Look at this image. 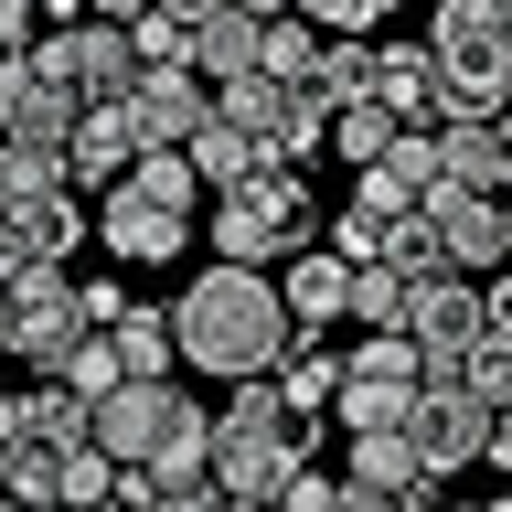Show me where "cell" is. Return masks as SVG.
I'll return each instance as SVG.
<instances>
[{
	"label": "cell",
	"instance_id": "12",
	"mask_svg": "<svg viewBox=\"0 0 512 512\" xmlns=\"http://www.w3.org/2000/svg\"><path fill=\"white\" fill-rule=\"evenodd\" d=\"M267 278H278V299H288V331H310V342H342V320H352V267H342L331 246L278 256Z\"/></svg>",
	"mask_w": 512,
	"mask_h": 512
},
{
	"label": "cell",
	"instance_id": "17",
	"mask_svg": "<svg viewBox=\"0 0 512 512\" xmlns=\"http://www.w3.org/2000/svg\"><path fill=\"white\" fill-rule=\"evenodd\" d=\"M438 182H448V192H491V203H502V192H512V118H459V128H438Z\"/></svg>",
	"mask_w": 512,
	"mask_h": 512
},
{
	"label": "cell",
	"instance_id": "7",
	"mask_svg": "<svg viewBox=\"0 0 512 512\" xmlns=\"http://www.w3.org/2000/svg\"><path fill=\"white\" fill-rule=\"evenodd\" d=\"M75 342H86V310H75V267H22V278H11V363L54 374Z\"/></svg>",
	"mask_w": 512,
	"mask_h": 512
},
{
	"label": "cell",
	"instance_id": "49",
	"mask_svg": "<svg viewBox=\"0 0 512 512\" xmlns=\"http://www.w3.org/2000/svg\"><path fill=\"white\" fill-rule=\"evenodd\" d=\"M0 352H11V288H0Z\"/></svg>",
	"mask_w": 512,
	"mask_h": 512
},
{
	"label": "cell",
	"instance_id": "19",
	"mask_svg": "<svg viewBox=\"0 0 512 512\" xmlns=\"http://www.w3.org/2000/svg\"><path fill=\"white\" fill-rule=\"evenodd\" d=\"M267 384H278V406L299 416V427H320V416L342 406V342H310V331H299V342L278 352V374H267Z\"/></svg>",
	"mask_w": 512,
	"mask_h": 512
},
{
	"label": "cell",
	"instance_id": "39",
	"mask_svg": "<svg viewBox=\"0 0 512 512\" xmlns=\"http://www.w3.org/2000/svg\"><path fill=\"white\" fill-rule=\"evenodd\" d=\"M32 43H43V22H32V0H0V64H11V54H32Z\"/></svg>",
	"mask_w": 512,
	"mask_h": 512
},
{
	"label": "cell",
	"instance_id": "15",
	"mask_svg": "<svg viewBox=\"0 0 512 512\" xmlns=\"http://www.w3.org/2000/svg\"><path fill=\"white\" fill-rule=\"evenodd\" d=\"M0 235L22 246V267H64V256H86L96 214H86V192H75V182H54V192H32V203H11Z\"/></svg>",
	"mask_w": 512,
	"mask_h": 512
},
{
	"label": "cell",
	"instance_id": "6",
	"mask_svg": "<svg viewBox=\"0 0 512 512\" xmlns=\"http://www.w3.org/2000/svg\"><path fill=\"white\" fill-rule=\"evenodd\" d=\"M32 54H43V75H54L75 107H118V96L139 86V43H128L118 22H96V11H86L75 32H43Z\"/></svg>",
	"mask_w": 512,
	"mask_h": 512
},
{
	"label": "cell",
	"instance_id": "35",
	"mask_svg": "<svg viewBox=\"0 0 512 512\" xmlns=\"http://www.w3.org/2000/svg\"><path fill=\"white\" fill-rule=\"evenodd\" d=\"M352 214H374V224H416V192L395 182V171H352Z\"/></svg>",
	"mask_w": 512,
	"mask_h": 512
},
{
	"label": "cell",
	"instance_id": "53",
	"mask_svg": "<svg viewBox=\"0 0 512 512\" xmlns=\"http://www.w3.org/2000/svg\"><path fill=\"white\" fill-rule=\"evenodd\" d=\"M502 203H512V192H502Z\"/></svg>",
	"mask_w": 512,
	"mask_h": 512
},
{
	"label": "cell",
	"instance_id": "44",
	"mask_svg": "<svg viewBox=\"0 0 512 512\" xmlns=\"http://www.w3.org/2000/svg\"><path fill=\"white\" fill-rule=\"evenodd\" d=\"M150 11H160V0H96V22H118V32H139Z\"/></svg>",
	"mask_w": 512,
	"mask_h": 512
},
{
	"label": "cell",
	"instance_id": "32",
	"mask_svg": "<svg viewBox=\"0 0 512 512\" xmlns=\"http://www.w3.org/2000/svg\"><path fill=\"white\" fill-rule=\"evenodd\" d=\"M128 182L150 192V203H171V214H203V182H192L182 150H139V171H128Z\"/></svg>",
	"mask_w": 512,
	"mask_h": 512
},
{
	"label": "cell",
	"instance_id": "27",
	"mask_svg": "<svg viewBox=\"0 0 512 512\" xmlns=\"http://www.w3.org/2000/svg\"><path fill=\"white\" fill-rule=\"evenodd\" d=\"M320 43H331V32H310L299 11H278V22H267V43H256V75H267V86H310Z\"/></svg>",
	"mask_w": 512,
	"mask_h": 512
},
{
	"label": "cell",
	"instance_id": "1",
	"mask_svg": "<svg viewBox=\"0 0 512 512\" xmlns=\"http://www.w3.org/2000/svg\"><path fill=\"white\" fill-rule=\"evenodd\" d=\"M171 342H182L192 374H224V384H256V374H278V352L299 342L288 331V299L267 267H224V256H203L171 299Z\"/></svg>",
	"mask_w": 512,
	"mask_h": 512
},
{
	"label": "cell",
	"instance_id": "38",
	"mask_svg": "<svg viewBox=\"0 0 512 512\" xmlns=\"http://www.w3.org/2000/svg\"><path fill=\"white\" fill-rule=\"evenodd\" d=\"M331 502H342V480H331V470H299V480H288V491H278L267 512H331Z\"/></svg>",
	"mask_w": 512,
	"mask_h": 512
},
{
	"label": "cell",
	"instance_id": "31",
	"mask_svg": "<svg viewBox=\"0 0 512 512\" xmlns=\"http://www.w3.org/2000/svg\"><path fill=\"white\" fill-rule=\"evenodd\" d=\"M352 331H406V278L395 267H352Z\"/></svg>",
	"mask_w": 512,
	"mask_h": 512
},
{
	"label": "cell",
	"instance_id": "47",
	"mask_svg": "<svg viewBox=\"0 0 512 512\" xmlns=\"http://www.w3.org/2000/svg\"><path fill=\"white\" fill-rule=\"evenodd\" d=\"M406 512H470V502H438V491H406Z\"/></svg>",
	"mask_w": 512,
	"mask_h": 512
},
{
	"label": "cell",
	"instance_id": "4",
	"mask_svg": "<svg viewBox=\"0 0 512 512\" xmlns=\"http://www.w3.org/2000/svg\"><path fill=\"white\" fill-rule=\"evenodd\" d=\"M203 246H214L224 267H278V256L320 246V203H310V182H299V171H256V182L214 192Z\"/></svg>",
	"mask_w": 512,
	"mask_h": 512
},
{
	"label": "cell",
	"instance_id": "24",
	"mask_svg": "<svg viewBox=\"0 0 512 512\" xmlns=\"http://www.w3.org/2000/svg\"><path fill=\"white\" fill-rule=\"evenodd\" d=\"M342 384H406L416 395V384H427V352H416L406 331H352L342 342Z\"/></svg>",
	"mask_w": 512,
	"mask_h": 512
},
{
	"label": "cell",
	"instance_id": "22",
	"mask_svg": "<svg viewBox=\"0 0 512 512\" xmlns=\"http://www.w3.org/2000/svg\"><path fill=\"white\" fill-rule=\"evenodd\" d=\"M118 342V374L128 384H171V363H182V342H171V310L160 299H128V320L107 331Z\"/></svg>",
	"mask_w": 512,
	"mask_h": 512
},
{
	"label": "cell",
	"instance_id": "36",
	"mask_svg": "<svg viewBox=\"0 0 512 512\" xmlns=\"http://www.w3.org/2000/svg\"><path fill=\"white\" fill-rule=\"evenodd\" d=\"M128 43H139V64H192V32L171 22V11H150V22L128 32Z\"/></svg>",
	"mask_w": 512,
	"mask_h": 512
},
{
	"label": "cell",
	"instance_id": "48",
	"mask_svg": "<svg viewBox=\"0 0 512 512\" xmlns=\"http://www.w3.org/2000/svg\"><path fill=\"white\" fill-rule=\"evenodd\" d=\"M11 278H22V246H11V235H0V288H11Z\"/></svg>",
	"mask_w": 512,
	"mask_h": 512
},
{
	"label": "cell",
	"instance_id": "33",
	"mask_svg": "<svg viewBox=\"0 0 512 512\" xmlns=\"http://www.w3.org/2000/svg\"><path fill=\"white\" fill-rule=\"evenodd\" d=\"M459 384H470V395H480L491 416L512 406V342H502V331H480V342H470V363H459Z\"/></svg>",
	"mask_w": 512,
	"mask_h": 512
},
{
	"label": "cell",
	"instance_id": "55",
	"mask_svg": "<svg viewBox=\"0 0 512 512\" xmlns=\"http://www.w3.org/2000/svg\"><path fill=\"white\" fill-rule=\"evenodd\" d=\"M86 11H96V0H86Z\"/></svg>",
	"mask_w": 512,
	"mask_h": 512
},
{
	"label": "cell",
	"instance_id": "20",
	"mask_svg": "<svg viewBox=\"0 0 512 512\" xmlns=\"http://www.w3.org/2000/svg\"><path fill=\"white\" fill-rule=\"evenodd\" d=\"M256 150L278 160V171H310V160L331 150V107H320L310 86H278V96H267V128H256Z\"/></svg>",
	"mask_w": 512,
	"mask_h": 512
},
{
	"label": "cell",
	"instance_id": "11",
	"mask_svg": "<svg viewBox=\"0 0 512 512\" xmlns=\"http://www.w3.org/2000/svg\"><path fill=\"white\" fill-rule=\"evenodd\" d=\"M182 384H118V395H107V406L86 416V438L107 448V459H118V470H150V448L171 438V427H182Z\"/></svg>",
	"mask_w": 512,
	"mask_h": 512
},
{
	"label": "cell",
	"instance_id": "50",
	"mask_svg": "<svg viewBox=\"0 0 512 512\" xmlns=\"http://www.w3.org/2000/svg\"><path fill=\"white\" fill-rule=\"evenodd\" d=\"M470 512H512V491H491V502H470Z\"/></svg>",
	"mask_w": 512,
	"mask_h": 512
},
{
	"label": "cell",
	"instance_id": "54",
	"mask_svg": "<svg viewBox=\"0 0 512 512\" xmlns=\"http://www.w3.org/2000/svg\"><path fill=\"white\" fill-rule=\"evenodd\" d=\"M502 22H512V11H502Z\"/></svg>",
	"mask_w": 512,
	"mask_h": 512
},
{
	"label": "cell",
	"instance_id": "46",
	"mask_svg": "<svg viewBox=\"0 0 512 512\" xmlns=\"http://www.w3.org/2000/svg\"><path fill=\"white\" fill-rule=\"evenodd\" d=\"M160 11H171V22H182V32H203V22H214V11H224V0H160Z\"/></svg>",
	"mask_w": 512,
	"mask_h": 512
},
{
	"label": "cell",
	"instance_id": "10",
	"mask_svg": "<svg viewBox=\"0 0 512 512\" xmlns=\"http://www.w3.org/2000/svg\"><path fill=\"white\" fill-rule=\"evenodd\" d=\"M128 118H139V139H150V150H192V139L214 128V86H203L192 64H139Z\"/></svg>",
	"mask_w": 512,
	"mask_h": 512
},
{
	"label": "cell",
	"instance_id": "28",
	"mask_svg": "<svg viewBox=\"0 0 512 512\" xmlns=\"http://www.w3.org/2000/svg\"><path fill=\"white\" fill-rule=\"evenodd\" d=\"M395 139H406V128L384 118L374 96H352V107H331V150H342V171H374V160L395 150Z\"/></svg>",
	"mask_w": 512,
	"mask_h": 512
},
{
	"label": "cell",
	"instance_id": "3",
	"mask_svg": "<svg viewBox=\"0 0 512 512\" xmlns=\"http://www.w3.org/2000/svg\"><path fill=\"white\" fill-rule=\"evenodd\" d=\"M427 64H438V128L459 118H512V22L502 0H438L427 11Z\"/></svg>",
	"mask_w": 512,
	"mask_h": 512
},
{
	"label": "cell",
	"instance_id": "42",
	"mask_svg": "<svg viewBox=\"0 0 512 512\" xmlns=\"http://www.w3.org/2000/svg\"><path fill=\"white\" fill-rule=\"evenodd\" d=\"M480 470H502V480H512V406L491 416V448H480Z\"/></svg>",
	"mask_w": 512,
	"mask_h": 512
},
{
	"label": "cell",
	"instance_id": "29",
	"mask_svg": "<svg viewBox=\"0 0 512 512\" xmlns=\"http://www.w3.org/2000/svg\"><path fill=\"white\" fill-rule=\"evenodd\" d=\"M310 96L320 107H352V96H374V43H352V32H331L310 64Z\"/></svg>",
	"mask_w": 512,
	"mask_h": 512
},
{
	"label": "cell",
	"instance_id": "5",
	"mask_svg": "<svg viewBox=\"0 0 512 512\" xmlns=\"http://www.w3.org/2000/svg\"><path fill=\"white\" fill-rule=\"evenodd\" d=\"M406 438H416V470L427 480H459V470H480V448H491V406H480L459 374H427L416 406H406Z\"/></svg>",
	"mask_w": 512,
	"mask_h": 512
},
{
	"label": "cell",
	"instance_id": "41",
	"mask_svg": "<svg viewBox=\"0 0 512 512\" xmlns=\"http://www.w3.org/2000/svg\"><path fill=\"white\" fill-rule=\"evenodd\" d=\"M480 320L512 342V267H491V278H480Z\"/></svg>",
	"mask_w": 512,
	"mask_h": 512
},
{
	"label": "cell",
	"instance_id": "21",
	"mask_svg": "<svg viewBox=\"0 0 512 512\" xmlns=\"http://www.w3.org/2000/svg\"><path fill=\"white\" fill-rule=\"evenodd\" d=\"M342 480H363V491H384V502H406V491H438V480L416 470V438H406V427L342 438Z\"/></svg>",
	"mask_w": 512,
	"mask_h": 512
},
{
	"label": "cell",
	"instance_id": "23",
	"mask_svg": "<svg viewBox=\"0 0 512 512\" xmlns=\"http://www.w3.org/2000/svg\"><path fill=\"white\" fill-rule=\"evenodd\" d=\"M256 43H267V22L214 11V22L192 32V75H203V86H246V75H256Z\"/></svg>",
	"mask_w": 512,
	"mask_h": 512
},
{
	"label": "cell",
	"instance_id": "37",
	"mask_svg": "<svg viewBox=\"0 0 512 512\" xmlns=\"http://www.w3.org/2000/svg\"><path fill=\"white\" fill-rule=\"evenodd\" d=\"M75 310H86V331H118V320H128V288L118 278H75Z\"/></svg>",
	"mask_w": 512,
	"mask_h": 512
},
{
	"label": "cell",
	"instance_id": "40",
	"mask_svg": "<svg viewBox=\"0 0 512 512\" xmlns=\"http://www.w3.org/2000/svg\"><path fill=\"white\" fill-rule=\"evenodd\" d=\"M384 22H395V0H342V22H331V32H352V43H374Z\"/></svg>",
	"mask_w": 512,
	"mask_h": 512
},
{
	"label": "cell",
	"instance_id": "9",
	"mask_svg": "<svg viewBox=\"0 0 512 512\" xmlns=\"http://www.w3.org/2000/svg\"><path fill=\"white\" fill-rule=\"evenodd\" d=\"M480 331H491L480 320V278H416L406 288V342L427 352V374H459Z\"/></svg>",
	"mask_w": 512,
	"mask_h": 512
},
{
	"label": "cell",
	"instance_id": "18",
	"mask_svg": "<svg viewBox=\"0 0 512 512\" xmlns=\"http://www.w3.org/2000/svg\"><path fill=\"white\" fill-rule=\"evenodd\" d=\"M374 107L395 128H438V64H427V43H374Z\"/></svg>",
	"mask_w": 512,
	"mask_h": 512
},
{
	"label": "cell",
	"instance_id": "26",
	"mask_svg": "<svg viewBox=\"0 0 512 512\" xmlns=\"http://www.w3.org/2000/svg\"><path fill=\"white\" fill-rule=\"evenodd\" d=\"M43 384H64V395H75V406L96 416V406H107V395H118V384H128V374H118V342H107V331H86V342L64 352V363H54V374H43Z\"/></svg>",
	"mask_w": 512,
	"mask_h": 512
},
{
	"label": "cell",
	"instance_id": "2",
	"mask_svg": "<svg viewBox=\"0 0 512 512\" xmlns=\"http://www.w3.org/2000/svg\"><path fill=\"white\" fill-rule=\"evenodd\" d=\"M310 438H320V427H299L267 374L235 384V395L214 406V491H224V502H278L288 480L310 470Z\"/></svg>",
	"mask_w": 512,
	"mask_h": 512
},
{
	"label": "cell",
	"instance_id": "51",
	"mask_svg": "<svg viewBox=\"0 0 512 512\" xmlns=\"http://www.w3.org/2000/svg\"><path fill=\"white\" fill-rule=\"evenodd\" d=\"M502 267H512V203H502Z\"/></svg>",
	"mask_w": 512,
	"mask_h": 512
},
{
	"label": "cell",
	"instance_id": "56",
	"mask_svg": "<svg viewBox=\"0 0 512 512\" xmlns=\"http://www.w3.org/2000/svg\"><path fill=\"white\" fill-rule=\"evenodd\" d=\"M0 512H11V502H0Z\"/></svg>",
	"mask_w": 512,
	"mask_h": 512
},
{
	"label": "cell",
	"instance_id": "14",
	"mask_svg": "<svg viewBox=\"0 0 512 512\" xmlns=\"http://www.w3.org/2000/svg\"><path fill=\"white\" fill-rule=\"evenodd\" d=\"M0 139H32V150H64L75 139V96L43 75V54L0 64Z\"/></svg>",
	"mask_w": 512,
	"mask_h": 512
},
{
	"label": "cell",
	"instance_id": "45",
	"mask_svg": "<svg viewBox=\"0 0 512 512\" xmlns=\"http://www.w3.org/2000/svg\"><path fill=\"white\" fill-rule=\"evenodd\" d=\"M331 512H406V502H384V491H363V480H342V502Z\"/></svg>",
	"mask_w": 512,
	"mask_h": 512
},
{
	"label": "cell",
	"instance_id": "25",
	"mask_svg": "<svg viewBox=\"0 0 512 512\" xmlns=\"http://www.w3.org/2000/svg\"><path fill=\"white\" fill-rule=\"evenodd\" d=\"M192 182H203V192H235V182H256V171H278V160H267V150H256V139H246V128H203V139H192Z\"/></svg>",
	"mask_w": 512,
	"mask_h": 512
},
{
	"label": "cell",
	"instance_id": "34",
	"mask_svg": "<svg viewBox=\"0 0 512 512\" xmlns=\"http://www.w3.org/2000/svg\"><path fill=\"white\" fill-rule=\"evenodd\" d=\"M384 235H395V224H374V214H352V203H342V214H331V224H320V246L342 256V267H384Z\"/></svg>",
	"mask_w": 512,
	"mask_h": 512
},
{
	"label": "cell",
	"instance_id": "16",
	"mask_svg": "<svg viewBox=\"0 0 512 512\" xmlns=\"http://www.w3.org/2000/svg\"><path fill=\"white\" fill-rule=\"evenodd\" d=\"M427 235H438L448 278H480V267H502V203L491 192H427Z\"/></svg>",
	"mask_w": 512,
	"mask_h": 512
},
{
	"label": "cell",
	"instance_id": "30",
	"mask_svg": "<svg viewBox=\"0 0 512 512\" xmlns=\"http://www.w3.org/2000/svg\"><path fill=\"white\" fill-rule=\"evenodd\" d=\"M406 384H342V406H331V427H342V438H374V427H406Z\"/></svg>",
	"mask_w": 512,
	"mask_h": 512
},
{
	"label": "cell",
	"instance_id": "13",
	"mask_svg": "<svg viewBox=\"0 0 512 512\" xmlns=\"http://www.w3.org/2000/svg\"><path fill=\"white\" fill-rule=\"evenodd\" d=\"M139 118H128V96L118 107H75V139H64V182L75 192H118L128 171H139Z\"/></svg>",
	"mask_w": 512,
	"mask_h": 512
},
{
	"label": "cell",
	"instance_id": "52",
	"mask_svg": "<svg viewBox=\"0 0 512 512\" xmlns=\"http://www.w3.org/2000/svg\"><path fill=\"white\" fill-rule=\"evenodd\" d=\"M224 512H267V502H224Z\"/></svg>",
	"mask_w": 512,
	"mask_h": 512
},
{
	"label": "cell",
	"instance_id": "8",
	"mask_svg": "<svg viewBox=\"0 0 512 512\" xmlns=\"http://www.w3.org/2000/svg\"><path fill=\"white\" fill-rule=\"evenodd\" d=\"M96 256L171 267V256H192V214H171V203H150L139 182H118V192H96Z\"/></svg>",
	"mask_w": 512,
	"mask_h": 512
},
{
	"label": "cell",
	"instance_id": "43",
	"mask_svg": "<svg viewBox=\"0 0 512 512\" xmlns=\"http://www.w3.org/2000/svg\"><path fill=\"white\" fill-rule=\"evenodd\" d=\"M32 22H43V32H75V22H86V0H32Z\"/></svg>",
	"mask_w": 512,
	"mask_h": 512
}]
</instances>
